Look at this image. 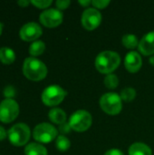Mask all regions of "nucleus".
<instances>
[{
    "mask_svg": "<svg viewBox=\"0 0 154 155\" xmlns=\"http://www.w3.org/2000/svg\"><path fill=\"white\" fill-rule=\"evenodd\" d=\"M24 75L31 81H41L47 75V67L35 57H27L23 64Z\"/></svg>",
    "mask_w": 154,
    "mask_h": 155,
    "instance_id": "obj_1",
    "label": "nucleus"
},
{
    "mask_svg": "<svg viewBox=\"0 0 154 155\" xmlns=\"http://www.w3.org/2000/svg\"><path fill=\"white\" fill-rule=\"evenodd\" d=\"M121 57L120 55L113 51H103L100 53L95 58V67L102 73L110 74L120 65Z\"/></svg>",
    "mask_w": 154,
    "mask_h": 155,
    "instance_id": "obj_2",
    "label": "nucleus"
},
{
    "mask_svg": "<svg viewBox=\"0 0 154 155\" xmlns=\"http://www.w3.org/2000/svg\"><path fill=\"white\" fill-rule=\"evenodd\" d=\"M9 142L15 146H24L27 143L31 136V131L28 125L19 123L13 125L7 133Z\"/></svg>",
    "mask_w": 154,
    "mask_h": 155,
    "instance_id": "obj_3",
    "label": "nucleus"
},
{
    "mask_svg": "<svg viewBox=\"0 0 154 155\" xmlns=\"http://www.w3.org/2000/svg\"><path fill=\"white\" fill-rule=\"evenodd\" d=\"M122 98L116 93H106L100 98V106L108 114H118L123 108Z\"/></svg>",
    "mask_w": 154,
    "mask_h": 155,
    "instance_id": "obj_4",
    "label": "nucleus"
},
{
    "mask_svg": "<svg viewBox=\"0 0 154 155\" xmlns=\"http://www.w3.org/2000/svg\"><path fill=\"white\" fill-rule=\"evenodd\" d=\"M66 95V92L59 85L47 86L42 93V101L47 106H55L61 104Z\"/></svg>",
    "mask_w": 154,
    "mask_h": 155,
    "instance_id": "obj_5",
    "label": "nucleus"
},
{
    "mask_svg": "<svg viewBox=\"0 0 154 155\" xmlns=\"http://www.w3.org/2000/svg\"><path fill=\"white\" fill-rule=\"evenodd\" d=\"M92 122L93 118L91 114L85 110H78L74 112L69 119L71 128L78 133H82L89 129L92 125Z\"/></svg>",
    "mask_w": 154,
    "mask_h": 155,
    "instance_id": "obj_6",
    "label": "nucleus"
},
{
    "mask_svg": "<svg viewBox=\"0 0 154 155\" xmlns=\"http://www.w3.org/2000/svg\"><path fill=\"white\" fill-rule=\"evenodd\" d=\"M57 134L58 130L48 123H42L37 124L33 131L34 139L43 143H47L54 141L55 138H57Z\"/></svg>",
    "mask_w": 154,
    "mask_h": 155,
    "instance_id": "obj_7",
    "label": "nucleus"
},
{
    "mask_svg": "<svg viewBox=\"0 0 154 155\" xmlns=\"http://www.w3.org/2000/svg\"><path fill=\"white\" fill-rule=\"evenodd\" d=\"M19 114V105L14 99H5L0 103V121L9 124Z\"/></svg>",
    "mask_w": 154,
    "mask_h": 155,
    "instance_id": "obj_8",
    "label": "nucleus"
},
{
    "mask_svg": "<svg viewBox=\"0 0 154 155\" xmlns=\"http://www.w3.org/2000/svg\"><path fill=\"white\" fill-rule=\"evenodd\" d=\"M63 19H64V15L62 11L55 8L46 9L44 12H42L39 16V20L41 24L50 28L56 27L59 25H61Z\"/></svg>",
    "mask_w": 154,
    "mask_h": 155,
    "instance_id": "obj_9",
    "label": "nucleus"
},
{
    "mask_svg": "<svg viewBox=\"0 0 154 155\" xmlns=\"http://www.w3.org/2000/svg\"><path fill=\"white\" fill-rule=\"evenodd\" d=\"M82 25L86 30L95 29L102 22V15L94 7L86 8L82 15Z\"/></svg>",
    "mask_w": 154,
    "mask_h": 155,
    "instance_id": "obj_10",
    "label": "nucleus"
},
{
    "mask_svg": "<svg viewBox=\"0 0 154 155\" xmlns=\"http://www.w3.org/2000/svg\"><path fill=\"white\" fill-rule=\"evenodd\" d=\"M43 34L42 27L34 22H29L24 25L19 32V35L22 40L26 42L36 41Z\"/></svg>",
    "mask_w": 154,
    "mask_h": 155,
    "instance_id": "obj_11",
    "label": "nucleus"
},
{
    "mask_svg": "<svg viewBox=\"0 0 154 155\" xmlns=\"http://www.w3.org/2000/svg\"><path fill=\"white\" fill-rule=\"evenodd\" d=\"M124 65L130 73L138 72L143 65V60L139 53L134 51L128 53L125 56Z\"/></svg>",
    "mask_w": 154,
    "mask_h": 155,
    "instance_id": "obj_12",
    "label": "nucleus"
},
{
    "mask_svg": "<svg viewBox=\"0 0 154 155\" xmlns=\"http://www.w3.org/2000/svg\"><path fill=\"white\" fill-rule=\"evenodd\" d=\"M139 51L144 55H152L154 54V31L149 32L143 35L139 42Z\"/></svg>",
    "mask_w": 154,
    "mask_h": 155,
    "instance_id": "obj_13",
    "label": "nucleus"
},
{
    "mask_svg": "<svg viewBox=\"0 0 154 155\" xmlns=\"http://www.w3.org/2000/svg\"><path fill=\"white\" fill-rule=\"evenodd\" d=\"M152 149L143 143H134L129 148V155H152Z\"/></svg>",
    "mask_w": 154,
    "mask_h": 155,
    "instance_id": "obj_14",
    "label": "nucleus"
},
{
    "mask_svg": "<svg viewBox=\"0 0 154 155\" xmlns=\"http://www.w3.org/2000/svg\"><path fill=\"white\" fill-rule=\"evenodd\" d=\"M49 119L51 122L56 124H62L66 121V114L64 110L60 108H53L48 113Z\"/></svg>",
    "mask_w": 154,
    "mask_h": 155,
    "instance_id": "obj_15",
    "label": "nucleus"
},
{
    "mask_svg": "<svg viewBox=\"0 0 154 155\" xmlns=\"http://www.w3.org/2000/svg\"><path fill=\"white\" fill-rule=\"evenodd\" d=\"M25 155H47L46 148L41 143H31L27 144L25 148Z\"/></svg>",
    "mask_w": 154,
    "mask_h": 155,
    "instance_id": "obj_16",
    "label": "nucleus"
},
{
    "mask_svg": "<svg viewBox=\"0 0 154 155\" xmlns=\"http://www.w3.org/2000/svg\"><path fill=\"white\" fill-rule=\"evenodd\" d=\"M15 60V54L13 49L9 47L0 48V61L4 64H11Z\"/></svg>",
    "mask_w": 154,
    "mask_h": 155,
    "instance_id": "obj_17",
    "label": "nucleus"
},
{
    "mask_svg": "<svg viewBox=\"0 0 154 155\" xmlns=\"http://www.w3.org/2000/svg\"><path fill=\"white\" fill-rule=\"evenodd\" d=\"M45 50V45L43 41L41 40H36L34 42H33L29 47V54L34 57V56H38L40 54H42Z\"/></svg>",
    "mask_w": 154,
    "mask_h": 155,
    "instance_id": "obj_18",
    "label": "nucleus"
},
{
    "mask_svg": "<svg viewBox=\"0 0 154 155\" xmlns=\"http://www.w3.org/2000/svg\"><path fill=\"white\" fill-rule=\"evenodd\" d=\"M122 42H123V45L129 49L135 48L136 46L139 45V41H138L137 36L135 35H133V34L124 35L123 36Z\"/></svg>",
    "mask_w": 154,
    "mask_h": 155,
    "instance_id": "obj_19",
    "label": "nucleus"
},
{
    "mask_svg": "<svg viewBox=\"0 0 154 155\" xmlns=\"http://www.w3.org/2000/svg\"><path fill=\"white\" fill-rule=\"evenodd\" d=\"M55 145H56V148L61 151V152H65L67 151L70 146H71V142L69 141L68 138H66L65 136L64 135H59L57 136L56 138V141H55Z\"/></svg>",
    "mask_w": 154,
    "mask_h": 155,
    "instance_id": "obj_20",
    "label": "nucleus"
},
{
    "mask_svg": "<svg viewBox=\"0 0 154 155\" xmlns=\"http://www.w3.org/2000/svg\"><path fill=\"white\" fill-rule=\"evenodd\" d=\"M121 98L124 102H132L136 96V91L133 87H126L121 92Z\"/></svg>",
    "mask_w": 154,
    "mask_h": 155,
    "instance_id": "obj_21",
    "label": "nucleus"
},
{
    "mask_svg": "<svg viewBox=\"0 0 154 155\" xmlns=\"http://www.w3.org/2000/svg\"><path fill=\"white\" fill-rule=\"evenodd\" d=\"M104 84L109 89H115L119 84V79L113 74H107L104 78Z\"/></svg>",
    "mask_w": 154,
    "mask_h": 155,
    "instance_id": "obj_22",
    "label": "nucleus"
},
{
    "mask_svg": "<svg viewBox=\"0 0 154 155\" xmlns=\"http://www.w3.org/2000/svg\"><path fill=\"white\" fill-rule=\"evenodd\" d=\"M30 2L37 8H46L53 3L52 0H31Z\"/></svg>",
    "mask_w": 154,
    "mask_h": 155,
    "instance_id": "obj_23",
    "label": "nucleus"
},
{
    "mask_svg": "<svg viewBox=\"0 0 154 155\" xmlns=\"http://www.w3.org/2000/svg\"><path fill=\"white\" fill-rule=\"evenodd\" d=\"M15 95V90L14 86L8 85L4 89V96H5L6 99H13Z\"/></svg>",
    "mask_w": 154,
    "mask_h": 155,
    "instance_id": "obj_24",
    "label": "nucleus"
},
{
    "mask_svg": "<svg viewBox=\"0 0 154 155\" xmlns=\"http://www.w3.org/2000/svg\"><path fill=\"white\" fill-rule=\"evenodd\" d=\"M92 4L96 8H104L110 4V1L109 0H93L92 1Z\"/></svg>",
    "mask_w": 154,
    "mask_h": 155,
    "instance_id": "obj_25",
    "label": "nucleus"
},
{
    "mask_svg": "<svg viewBox=\"0 0 154 155\" xmlns=\"http://www.w3.org/2000/svg\"><path fill=\"white\" fill-rule=\"evenodd\" d=\"M71 4V1L70 0H57L55 5H56V7L58 10H63V9H65L67 8Z\"/></svg>",
    "mask_w": 154,
    "mask_h": 155,
    "instance_id": "obj_26",
    "label": "nucleus"
},
{
    "mask_svg": "<svg viewBox=\"0 0 154 155\" xmlns=\"http://www.w3.org/2000/svg\"><path fill=\"white\" fill-rule=\"evenodd\" d=\"M58 130H59V132H60L61 134H69L70 131L72 130V128H71L69 123H64V124H62L59 125Z\"/></svg>",
    "mask_w": 154,
    "mask_h": 155,
    "instance_id": "obj_27",
    "label": "nucleus"
},
{
    "mask_svg": "<svg viewBox=\"0 0 154 155\" xmlns=\"http://www.w3.org/2000/svg\"><path fill=\"white\" fill-rule=\"evenodd\" d=\"M104 155H123V153L119 149H111L107 151Z\"/></svg>",
    "mask_w": 154,
    "mask_h": 155,
    "instance_id": "obj_28",
    "label": "nucleus"
},
{
    "mask_svg": "<svg viewBox=\"0 0 154 155\" xmlns=\"http://www.w3.org/2000/svg\"><path fill=\"white\" fill-rule=\"evenodd\" d=\"M5 137H6V132H5V128L0 125V141L5 140Z\"/></svg>",
    "mask_w": 154,
    "mask_h": 155,
    "instance_id": "obj_29",
    "label": "nucleus"
},
{
    "mask_svg": "<svg viewBox=\"0 0 154 155\" xmlns=\"http://www.w3.org/2000/svg\"><path fill=\"white\" fill-rule=\"evenodd\" d=\"M31 2L28 1V0H19L17 1V4L21 6V7H26Z\"/></svg>",
    "mask_w": 154,
    "mask_h": 155,
    "instance_id": "obj_30",
    "label": "nucleus"
},
{
    "mask_svg": "<svg viewBox=\"0 0 154 155\" xmlns=\"http://www.w3.org/2000/svg\"><path fill=\"white\" fill-rule=\"evenodd\" d=\"M78 3L83 6H88L90 4H92V1H90V0H79Z\"/></svg>",
    "mask_w": 154,
    "mask_h": 155,
    "instance_id": "obj_31",
    "label": "nucleus"
},
{
    "mask_svg": "<svg viewBox=\"0 0 154 155\" xmlns=\"http://www.w3.org/2000/svg\"><path fill=\"white\" fill-rule=\"evenodd\" d=\"M149 61H150L151 64H152V65H153V66H154V55H153V56H152V57L150 58V60H149Z\"/></svg>",
    "mask_w": 154,
    "mask_h": 155,
    "instance_id": "obj_32",
    "label": "nucleus"
},
{
    "mask_svg": "<svg viewBox=\"0 0 154 155\" xmlns=\"http://www.w3.org/2000/svg\"><path fill=\"white\" fill-rule=\"evenodd\" d=\"M2 31H3V25L0 23V35H1V34H2Z\"/></svg>",
    "mask_w": 154,
    "mask_h": 155,
    "instance_id": "obj_33",
    "label": "nucleus"
}]
</instances>
